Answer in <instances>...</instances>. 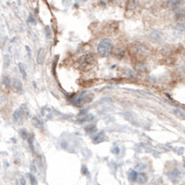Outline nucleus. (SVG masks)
<instances>
[{"instance_id": "15", "label": "nucleus", "mask_w": 185, "mask_h": 185, "mask_svg": "<svg viewBox=\"0 0 185 185\" xmlns=\"http://www.w3.org/2000/svg\"><path fill=\"white\" fill-rule=\"evenodd\" d=\"M176 112H177V115H179L181 119H185V112L184 111H182L180 109H178V110H176Z\"/></svg>"}, {"instance_id": "1", "label": "nucleus", "mask_w": 185, "mask_h": 185, "mask_svg": "<svg viewBox=\"0 0 185 185\" xmlns=\"http://www.w3.org/2000/svg\"><path fill=\"white\" fill-rule=\"evenodd\" d=\"M113 49V45L109 39H103L97 46V52L101 57H108Z\"/></svg>"}, {"instance_id": "18", "label": "nucleus", "mask_w": 185, "mask_h": 185, "mask_svg": "<svg viewBox=\"0 0 185 185\" xmlns=\"http://www.w3.org/2000/svg\"><path fill=\"white\" fill-rule=\"evenodd\" d=\"M79 1H81V2H86V1H88V0H79Z\"/></svg>"}, {"instance_id": "2", "label": "nucleus", "mask_w": 185, "mask_h": 185, "mask_svg": "<svg viewBox=\"0 0 185 185\" xmlns=\"http://www.w3.org/2000/svg\"><path fill=\"white\" fill-rule=\"evenodd\" d=\"M92 97H93L92 95H89L87 93H82V94H80L78 96L75 97V99L73 100V103L77 107H81V106L84 105L85 103H88L89 101H91Z\"/></svg>"}, {"instance_id": "12", "label": "nucleus", "mask_w": 185, "mask_h": 185, "mask_svg": "<svg viewBox=\"0 0 185 185\" xmlns=\"http://www.w3.org/2000/svg\"><path fill=\"white\" fill-rule=\"evenodd\" d=\"M3 83H4L8 88L10 87V78H9L8 76H4V77H3Z\"/></svg>"}, {"instance_id": "5", "label": "nucleus", "mask_w": 185, "mask_h": 185, "mask_svg": "<svg viewBox=\"0 0 185 185\" xmlns=\"http://www.w3.org/2000/svg\"><path fill=\"white\" fill-rule=\"evenodd\" d=\"M23 111L21 110V109H18L14 112V115H13V118H14V121L17 122V123H21L22 120H23Z\"/></svg>"}, {"instance_id": "3", "label": "nucleus", "mask_w": 185, "mask_h": 185, "mask_svg": "<svg viewBox=\"0 0 185 185\" xmlns=\"http://www.w3.org/2000/svg\"><path fill=\"white\" fill-rule=\"evenodd\" d=\"M94 61L95 58L91 54H86L78 59V63L80 64L81 68H88L94 63Z\"/></svg>"}, {"instance_id": "7", "label": "nucleus", "mask_w": 185, "mask_h": 185, "mask_svg": "<svg viewBox=\"0 0 185 185\" xmlns=\"http://www.w3.org/2000/svg\"><path fill=\"white\" fill-rule=\"evenodd\" d=\"M44 60H45V51H44V49H40L39 53L37 55V61H38V63H42Z\"/></svg>"}, {"instance_id": "11", "label": "nucleus", "mask_w": 185, "mask_h": 185, "mask_svg": "<svg viewBox=\"0 0 185 185\" xmlns=\"http://www.w3.org/2000/svg\"><path fill=\"white\" fill-rule=\"evenodd\" d=\"M14 87H15L16 90H18V91H22V83H21V82H20L19 80H15V81H14Z\"/></svg>"}, {"instance_id": "6", "label": "nucleus", "mask_w": 185, "mask_h": 185, "mask_svg": "<svg viewBox=\"0 0 185 185\" xmlns=\"http://www.w3.org/2000/svg\"><path fill=\"white\" fill-rule=\"evenodd\" d=\"M136 4H137L136 0H128V1H127V5H126V8H127V10H131L135 9Z\"/></svg>"}, {"instance_id": "8", "label": "nucleus", "mask_w": 185, "mask_h": 185, "mask_svg": "<svg viewBox=\"0 0 185 185\" xmlns=\"http://www.w3.org/2000/svg\"><path fill=\"white\" fill-rule=\"evenodd\" d=\"M104 137H105V134L103 133V132H101V133H99L95 139H94V142H95V143H101L103 140H104Z\"/></svg>"}, {"instance_id": "13", "label": "nucleus", "mask_w": 185, "mask_h": 185, "mask_svg": "<svg viewBox=\"0 0 185 185\" xmlns=\"http://www.w3.org/2000/svg\"><path fill=\"white\" fill-rule=\"evenodd\" d=\"M19 67H20V70H21V73L22 74L23 78H24V79H26V76H27V74H26V71H25L24 66H23L22 64H19Z\"/></svg>"}, {"instance_id": "14", "label": "nucleus", "mask_w": 185, "mask_h": 185, "mask_svg": "<svg viewBox=\"0 0 185 185\" xmlns=\"http://www.w3.org/2000/svg\"><path fill=\"white\" fill-rule=\"evenodd\" d=\"M33 123H34V125L35 126V127H37V128H39V127H42V123L40 122V120L39 119H33Z\"/></svg>"}, {"instance_id": "16", "label": "nucleus", "mask_w": 185, "mask_h": 185, "mask_svg": "<svg viewBox=\"0 0 185 185\" xmlns=\"http://www.w3.org/2000/svg\"><path fill=\"white\" fill-rule=\"evenodd\" d=\"M29 178H30V179H31L32 185H36V184H37V181H36L35 178H34V177L32 174H30V175H29Z\"/></svg>"}, {"instance_id": "9", "label": "nucleus", "mask_w": 185, "mask_h": 185, "mask_svg": "<svg viewBox=\"0 0 185 185\" xmlns=\"http://www.w3.org/2000/svg\"><path fill=\"white\" fill-rule=\"evenodd\" d=\"M138 175H139V174H138L135 170H131V173H130V179H131V180H132V181L137 180V179H138Z\"/></svg>"}, {"instance_id": "4", "label": "nucleus", "mask_w": 185, "mask_h": 185, "mask_svg": "<svg viewBox=\"0 0 185 185\" xmlns=\"http://www.w3.org/2000/svg\"><path fill=\"white\" fill-rule=\"evenodd\" d=\"M183 3H184V0H170L168 2L167 7L169 10H178L179 8H180Z\"/></svg>"}, {"instance_id": "17", "label": "nucleus", "mask_w": 185, "mask_h": 185, "mask_svg": "<svg viewBox=\"0 0 185 185\" xmlns=\"http://www.w3.org/2000/svg\"><path fill=\"white\" fill-rule=\"evenodd\" d=\"M29 22H31L32 23H34V22H35V20L34 19V17H33L32 15H30V17H29Z\"/></svg>"}, {"instance_id": "10", "label": "nucleus", "mask_w": 185, "mask_h": 185, "mask_svg": "<svg viewBox=\"0 0 185 185\" xmlns=\"http://www.w3.org/2000/svg\"><path fill=\"white\" fill-rule=\"evenodd\" d=\"M146 179H147V178H146V175H145V174L141 173V174L138 175V179H137L138 182H140V183H143V182L146 181Z\"/></svg>"}]
</instances>
